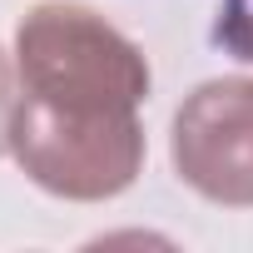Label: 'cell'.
Returning <instances> with one entry per match:
<instances>
[{"label":"cell","mask_w":253,"mask_h":253,"mask_svg":"<svg viewBox=\"0 0 253 253\" xmlns=\"http://www.w3.org/2000/svg\"><path fill=\"white\" fill-rule=\"evenodd\" d=\"M10 154L25 179L70 204L119 199L144 169L149 60L104 15L70 0L35 5L15 30Z\"/></svg>","instance_id":"6da1fadb"},{"label":"cell","mask_w":253,"mask_h":253,"mask_svg":"<svg viewBox=\"0 0 253 253\" xmlns=\"http://www.w3.org/2000/svg\"><path fill=\"white\" fill-rule=\"evenodd\" d=\"M169 159L199 199L253 209V75L204 80L179 104Z\"/></svg>","instance_id":"7a4b0ae2"},{"label":"cell","mask_w":253,"mask_h":253,"mask_svg":"<svg viewBox=\"0 0 253 253\" xmlns=\"http://www.w3.org/2000/svg\"><path fill=\"white\" fill-rule=\"evenodd\" d=\"M213 40L223 50H233L238 60H253V0H223L218 5V25Z\"/></svg>","instance_id":"3957f363"},{"label":"cell","mask_w":253,"mask_h":253,"mask_svg":"<svg viewBox=\"0 0 253 253\" xmlns=\"http://www.w3.org/2000/svg\"><path fill=\"white\" fill-rule=\"evenodd\" d=\"M10 124H15V84H10V60L0 50V154L10 149Z\"/></svg>","instance_id":"277c9868"}]
</instances>
